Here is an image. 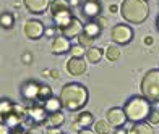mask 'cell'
Listing matches in <instances>:
<instances>
[{
	"label": "cell",
	"instance_id": "603a6c76",
	"mask_svg": "<svg viewBox=\"0 0 159 134\" xmlns=\"http://www.w3.org/2000/svg\"><path fill=\"white\" fill-rule=\"evenodd\" d=\"M0 24H2L3 29H10V27H13V24H15V18H13L11 13L3 11L2 16H0Z\"/></svg>",
	"mask_w": 159,
	"mask_h": 134
},
{
	"label": "cell",
	"instance_id": "ffe728a7",
	"mask_svg": "<svg viewBox=\"0 0 159 134\" xmlns=\"http://www.w3.org/2000/svg\"><path fill=\"white\" fill-rule=\"evenodd\" d=\"M73 18V15L70 13V10H67V11H62V13H57V15H54L52 16V19H54V23L59 26V27H62V26H65L67 23H70V19Z\"/></svg>",
	"mask_w": 159,
	"mask_h": 134
},
{
	"label": "cell",
	"instance_id": "74e56055",
	"mask_svg": "<svg viewBox=\"0 0 159 134\" xmlns=\"http://www.w3.org/2000/svg\"><path fill=\"white\" fill-rule=\"evenodd\" d=\"M68 2H70V5H71V6H75V5H78V3H80V0H68Z\"/></svg>",
	"mask_w": 159,
	"mask_h": 134
},
{
	"label": "cell",
	"instance_id": "8992f818",
	"mask_svg": "<svg viewBox=\"0 0 159 134\" xmlns=\"http://www.w3.org/2000/svg\"><path fill=\"white\" fill-rule=\"evenodd\" d=\"M59 31L62 32V36L68 37V39H73V37H78L80 34H81L84 31V26L81 24V21H80L78 18H71L70 23H67L65 26L59 27Z\"/></svg>",
	"mask_w": 159,
	"mask_h": 134
},
{
	"label": "cell",
	"instance_id": "7402d4cb",
	"mask_svg": "<svg viewBox=\"0 0 159 134\" xmlns=\"http://www.w3.org/2000/svg\"><path fill=\"white\" fill-rule=\"evenodd\" d=\"M86 36H89L91 39H96L99 36V32H101V26L98 23H88L84 26V31H83Z\"/></svg>",
	"mask_w": 159,
	"mask_h": 134
},
{
	"label": "cell",
	"instance_id": "3957f363",
	"mask_svg": "<svg viewBox=\"0 0 159 134\" xmlns=\"http://www.w3.org/2000/svg\"><path fill=\"white\" fill-rule=\"evenodd\" d=\"M120 13L130 24H141L149 15V6L146 0H124Z\"/></svg>",
	"mask_w": 159,
	"mask_h": 134
},
{
	"label": "cell",
	"instance_id": "b9f144b4",
	"mask_svg": "<svg viewBox=\"0 0 159 134\" xmlns=\"http://www.w3.org/2000/svg\"><path fill=\"white\" fill-rule=\"evenodd\" d=\"M86 2H94V0H86Z\"/></svg>",
	"mask_w": 159,
	"mask_h": 134
},
{
	"label": "cell",
	"instance_id": "4dcf8cb0",
	"mask_svg": "<svg viewBox=\"0 0 159 134\" xmlns=\"http://www.w3.org/2000/svg\"><path fill=\"white\" fill-rule=\"evenodd\" d=\"M98 24H99L101 27H107V24H109V21H107V18L99 16V18H98Z\"/></svg>",
	"mask_w": 159,
	"mask_h": 134
},
{
	"label": "cell",
	"instance_id": "9c48e42d",
	"mask_svg": "<svg viewBox=\"0 0 159 134\" xmlns=\"http://www.w3.org/2000/svg\"><path fill=\"white\" fill-rule=\"evenodd\" d=\"M107 121L111 123V126H114V128H122V126L125 124L127 121V113L124 108H119V107H114L111 108L109 111H107Z\"/></svg>",
	"mask_w": 159,
	"mask_h": 134
},
{
	"label": "cell",
	"instance_id": "83f0119b",
	"mask_svg": "<svg viewBox=\"0 0 159 134\" xmlns=\"http://www.w3.org/2000/svg\"><path fill=\"white\" fill-rule=\"evenodd\" d=\"M78 40H80V44H81L84 48H89V47H93V42H94V39H91L89 36H86L84 32H81L78 36Z\"/></svg>",
	"mask_w": 159,
	"mask_h": 134
},
{
	"label": "cell",
	"instance_id": "52a82bcc",
	"mask_svg": "<svg viewBox=\"0 0 159 134\" xmlns=\"http://www.w3.org/2000/svg\"><path fill=\"white\" fill-rule=\"evenodd\" d=\"M25 36L30 39V40H38L42 34H44V24L41 23V21L38 19H30V21H26L25 23Z\"/></svg>",
	"mask_w": 159,
	"mask_h": 134
},
{
	"label": "cell",
	"instance_id": "277c9868",
	"mask_svg": "<svg viewBox=\"0 0 159 134\" xmlns=\"http://www.w3.org/2000/svg\"><path fill=\"white\" fill-rule=\"evenodd\" d=\"M141 95L149 102H159V69H149L141 79Z\"/></svg>",
	"mask_w": 159,
	"mask_h": 134
},
{
	"label": "cell",
	"instance_id": "d6a6232c",
	"mask_svg": "<svg viewBox=\"0 0 159 134\" xmlns=\"http://www.w3.org/2000/svg\"><path fill=\"white\" fill-rule=\"evenodd\" d=\"M153 42H154V39L151 37V36H146V37H144V44H146V45H153Z\"/></svg>",
	"mask_w": 159,
	"mask_h": 134
},
{
	"label": "cell",
	"instance_id": "d6986e66",
	"mask_svg": "<svg viewBox=\"0 0 159 134\" xmlns=\"http://www.w3.org/2000/svg\"><path fill=\"white\" fill-rule=\"evenodd\" d=\"M86 60H88L89 63H99L101 58H102V50L98 47H89V48H86Z\"/></svg>",
	"mask_w": 159,
	"mask_h": 134
},
{
	"label": "cell",
	"instance_id": "1f68e13d",
	"mask_svg": "<svg viewBox=\"0 0 159 134\" xmlns=\"http://www.w3.org/2000/svg\"><path fill=\"white\" fill-rule=\"evenodd\" d=\"M8 131H11V129L5 123H2V131H0V134H8Z\"/></svg>",
	"mask_w": 159,
	"mask_h": 134
},
{
	"label": "cell",
	"instance_id": "f35d334b",
	"mask_svg": "<svg viewBox=\"0 0 159 134\" xmlns=\"http://www.w3.org/2000/svg\"><path fill=\"white\" fill-rule=\"evenodd\" d=\"M112 13H115V11H117V5H111V8H109Z\"/></svg>",
	"mask_w": 159,
	"mask_h": 134
},
{
	"label": "cell",
	"instance_id": "44dd1931",
	"mask_svg": "<svg viewBox=\"0 0 159 134\" xmlns=\"http://www.w3.org/2000/svg\"><path fill=\"white\" fill-rule=\"evenodd\" d=\"M44 107H46V110L49 111V113H54V111H59L62 108V102H60V98L50 97L44 102Z\"/></svg>",
	"mask_w": 159,
	"mask_h": 134
},
{
	"label": "cell",
	"instance_id": "8d00e7d4",
	"mask_svg": "<svg viewBox=\"0 0 159 134\" xmlns=\"http://www.w3.org/2000/svg\"><path fill=\"white\" fill-rule=\"evenodd\" d=\"M50 76H52L54 79H57V77H59V71H57V69H52V71H50Z\"/></svg>",
	"mask_w": 159,
	"mask_h": 134
},
{
	"label": "cell",
	"instance_id": "60d3db41",
	"mask_svg": "<svg viewBox=\"0 0 159 134\" xmlns=\"http://www.w3.org/2000/svg\"><path fill=\"white\" fill-rule=\"evenodd\" d=\"M156 26H157V29H159V16H157V19H156Z\"/></svg>",
	"mask_w": 159,
	"mask_h": 134
},
{
	"label": "cell",
	"instance_id": "30bf717a",
	"mask_svg": "<svg viewBox=\"0 0 159 134\" xmlns=\"http://www.w3.org/2000/svg\"><path fill=\"white\" fill-rule=\"evenodd\" d=\"M50 50L55 55H62V53H68L71 50V44L70 39L65 36H57L52 40V45H50Z\"/></svg>",
	"mask_w": 159,
	"mask_h": 134
},
{
	"label": "cell",
	"instance_id": "ba28073f",
	"mask_svg": "<svg viewBox=\"0 0 159 134\" xmlns=\"http://www.w3.org/2000/svg\"><path fill=\"white\" fill-rule=\"evenodd\" d=\"M39 89H41V84L36 82V81H26L23 86H21V95L26 102H31L34 103L36 100L39 98Z\"/></svg>",
	"mask_w": 159,
	"mask_h": 134
},
{
	"label": "cell",
	"instance_id": "2e32d148",
	"mask_svg": "<svg viewBox=\"0 0 159 134\" xmlns=\"http://www.w3.org/2000/svg\"><path fill=\"white\" fill-rule=\"evenodd\" d=\"M128 134H154V129L151 128V124L140 121V123H133V126L128 129Z\"/></svg>",
	"mask_w": 159,
	"mask_h": 134
},
{
	"label": "cell",
	"instance_id": "5bb4252c",
	"mask_svg": "<svg viewBox=\"0 0 159 134\" xmlns=\"http://www.w3.org/2000/svg\"><path fill=\"white\" fill-rule=\"evenodd\" d=\"M91 123H93V113H89V111H81L73 123V129L81 131V128H88Z\"/></svg>",
	"mask_w": 159,
	"mask_h": 134
},
{
	"label": "cell",
	"instance_id": "ab89813d",
	"mask_svg": "<svg viewBox=\"0 0 159 134\" xmlns=\"http://www.w3.org/2000/svg\"><path fill=\"white\" fill-rule=\"evenodd\" d=\"M46 34H47V36H54V29H47Z\"/></svg>",
	"mask_w": 159,
	"mask_h": 134
},
{
	"label": "cell",
	"instance_id": "5b68a950",
	"mask_svg": "<svg viewBox=\"0 0 159 134\" xmlns=\"http://www.w3.org/2000/svg\"><path fill=\"white\" fill-rule=\"evenodd\" d=\"M111 37H112V40L115 42V44L125 45L133 39V31H132V27L127 26V24H115L112 27Z\"/></svg>",
	"mask_w": 159,
	"mask_h": 134
},
{
	"label": "cell",
	"instance_id": "8fae6325",
	"mask_svg": "<svg viewBox=\"0 0 159 134\" xmlns=\"http://www.w3.org/2000/svg\"><path fill=\"white\" fill-rule=\"evenodd\" d=\"M23 2L26 10L33 15H42L50 6V0H23Z\"/></svg>",
	"mask_w": 159,
	"mask_h": 134
},
{
	"label": "cell",
	"instance_id": "7c38bea8",
	"mask_svg": "<svg viewBox=\"0 0 159 134\" xmlns=\"http://www.w3.org/2000/svg\"><path fill=\"white\" fill-rule=\"evenodd\" d=\"M67 71L71 76H81L86 71V61L83 58H78V57H71L67 61Z\"/></svg>",
	"mask_w": 159,
	"mask_h": 134
},
{
	"label": "cell",
	"instance_id": "d590c367",
	"mask_svg": "<svg viewBox=\"0 0 159 134\" xmlns=\"http://www.w3.org/2000/svg\"><path fill=\"white\" fill-rule=\"evenodd\" d=\"M115 134H128V131L124 129V128H117L115 129Z\"/></svg>",
	"mask_w": 159,
	"mask_h": 134
},
{
	"label": "cell",
	"instance_id": "4316f807",
	"mask_svg": "<svg viewBox=\"0 0 159 134\" xmlns=\"http://www.w3.org/2000/svg\"><path fill=\"white\" fill-rule=\"evenodd\" d=\"M52 97V89H50L49 86H46V84H41V89H39V102H46L47 98Z\"/></svg>",
	"mask_w": 159,
	"mask_h": 134
},
{
	"label": "cell",
	"instance_id": "e0dca14e",
	"mask_svg": "<svg viewBox=\"0 0 159 134\" xmlns=\"http://www.w3.org/2000/svg\"><path fill=\"white\" fill-rule=\"evenodd\" d=\"M70 2L68 0H52L50 2V13H52V16L54 15H57V13H62V11H67V10H70Z\"/></svg>",
	"mask_w": 159,
	"mask_h": 134
},
{
	"label": "cell",
	"instance_id": "836d02e7",
	"mask_svg": "<svg viewBox=\"0 0 159 134\" xmlns=\"http://www.w3.org/2000/svg\"><path fill=\"white\" fill-rule=\"evenodd\" d=\"M78 134H98V132L91 131V129H81V131H78Z\"/></svg>",
	"mask_w": 159,
	"mask_h": 134
},
{
	"label": "cell",
	"instance_id": "f546056e",
	"mask_svg": "<svg viewBox=\"0 0 159 134\" xmlns=\"http://www.w3.org/2000/svg\"><path fill=\"white\" fill-rule=\"evenodd\" d=\"M149 123L151 124H157L159 123V110H153L151 111V115H149Z\"/></svg>",
	"mask_w": 159,
	"mask_h": 134
},
{
	"label": "cell",
	"instance_id": "9a60e30c",
	"mask_svg": "<svg viewBox=\"0 0 159 134\" xmlns=\"http://www.w3.org/2000/svg\"><path fill=\"white\" fill-rule=\"evenodd\" d=\"M83 13L88 18H98L101 13V2L94 0V2H86L83 6Z\"/></svg>",
	"mask_w": 159,
	"mask_h": 134
},
{
	"label": "cell",
	"instance_id": "f1b7e54d",
	"mask_svg": "<svg viewBox=\"0 0 159 134\" xmlns=\"http://www.w3.org/2000/svg\"><path fill=\"white\" fill-rule=\"evenodd\" d=\"M70 53H71V57H78V58H81L83 55H86V48H84L81 44H78V45H75V47H71Z\"/></svg>",
	"mask_w": 159,
	"mask_h": 134
},
{
	"label": "cell",
	"instance_id": "cb8c5ba5",
	"mask_svg": "<svg viewBox=\"0 0 159 134\" xmlns=\"http://www.w3.org/2000/svg\"><path fill=\"white\" fill-rule=\"evenodd\" d=\"M119 57H120V48L115 44H111L109 47L106 48V58L109 61H115Z\"/></svg>",
	"mask_w": 159,
	"mask_h": 134
},
{
	"label": "cell",
	"instance_id": "4fadbf2b",
	"mask_svg": "<svg viewBox=\"0 0 159 134\" xmlns=\"http://www.w3.org/2000/svg\"><path fill=\"white\" fill-rule=\"evenodd\" d=\"M28 115L31 116V119L34 123H44L47 121V116H49V111L46 110L44 105H33V107H30V110H28Z\"/></svg>",
	"mask_w": 159,
	"mask_h": 134
},
{
	"label": "cell",
	"instance_id": "7a4b0ae2",
	"mask_svg": "<svg viewBox=\"0 0 159 134\" xmlns=\"http://www.w3.org/2000/svg\"><path fill=\"white\" fill-rule=\"evenodd\" d=\"M124 110L127 113L128 121L140 123V121H144V119L149 118L151 111H153V107H151V102L144 95H135L127 100Z\"/></svg>",
	"mask_w": 159,
	"mask_h": 134
},
{
	"label": "cell",
	"instance_id": "d4e9b609",
	"mask_svg": "<svg viewBox=\"0 0 159 134\" xmlns=\"http://www.w3.org/2000/svg\"><path fill=\"white\" fill-rule=\"evenodd\" d=\"M94 131L98 134H109L111 132V123L109 121H96L94 123Z\"/></svg>",
	"mask_w": 159,
	"mask_h": 134
},
{
	"label": "cell",
	"instance_id": "6da1fadb",
	"mask_svg": "<svg viewBox=\"0 0 159 134\" xmlns=\"http://www.w3.org/2000/svg\"><path fill=\"white\" fill-rule=\"evenodd\" d=\"M88 89H86L83 84H78V82H70V84H65L60 90V102H62V107L68 111H75L83 108L86 102H88Z\"/></svg>",
	"mask_w": 159,
	"mask_h": 134
},
{
	"label": "cell",
	"instance_id": "e575fe53",
	"mask_svg": "<svg viewBox=\"0 0 159 134\" xmlns=\"http://www.w3.org/2000/svg\"><path fill=\"white\" fill-rule=\"evenodd\" d=\"M46 134H62V132H60L59 129H54V128H52V129H50V128H49V129L46 131Z\"/></svg>",
	"mask_w": 159,
	"mask_h": 134
},
{
	"label": "cell",
	"instance_id": "ac0fdd59",
	"mask_svg": "<svg viewBox=\"0 0 159 134\" xmlns=\"http://www.w3.org/2000/svg\"><path fill=\"white\" fill-rule=\"evenodd\" d=\"M63 121H65V116H63V113L59 110V111H54V113H49V116H47V126L49 128H59L60 124H63Z\"/></svg>",
	"mask_w": 159,
	"mask_h": 134
},
{
	"label": "cell",
	"instance_id": "484cf974",
	"mask_svg": "<svg viewBox=\"0 0 159 134\" xmlns=\"http://www.w3.org/2000/svg\"><path fill=\"white\" fill-rule=\"evenodd\" d=\"M15 107L16 105L13 103V102H10V100H7V98H3L2 100V119L5 118V116H8L13 110H15Z\"/></svg>",
	"mask_w": 159,
	"mask_h": 134
}]
</instances>
